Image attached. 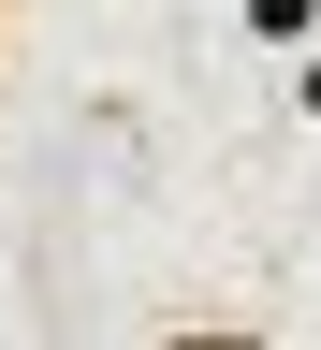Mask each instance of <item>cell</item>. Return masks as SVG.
<instances>
[{
	"instance_id": "cell-1",
	"label": "cell",
	"mask_w": 321,
	"mask_h": 350,
	"mask_svg": "<svg viewBox=\"0 0 321 350\" xmlns=\"http://www.w3.org/2000/svg\"><path fill=\"white\" fill-rule=\"evenodd\" d=\"M146 350H278V336H263V321H161Z\"/></svg>"
},
{
	"instance_id": "cell-2",
	"label": "cell",
	"mask_w": 321,
	"mask_h": 350,
	"mask_svg": "<svg viewBox=\"0 0 321 350\" xmlns=\"http://www.w3.org/2000/svg\"><path fill=\"white\" fill-rule=\"evenodd\" d=\"M248 44H321V0H248Z\"/></svg>"
},
{
	"instance_id": "cell-3",
	"label": "cell",
	"mask_w": 321,
	"mask_h": 350,
	"mask_svg": "<svg viewBox=\"0 0 321 350\" xmlns=\"http://www.w3.org/2000/svg\"><path fill=\"white\" fill-rule=\"evenodd\" d=\"M292 117H307V131H321V59H307V73H292Z\"/></svg>"
},
{
	"instance_id": "cell-4",
	"label": "cell",
	"mask_w": 321,
	"mask_h": 350,
	"mask_svg": "<svg viewBox=\"0 0 321 350\" xmlns=\"http://www.w3.org/2000/svg\"><path fill=\"white\" fill-rule=\"evenodd\" d=\"M0 59H15V15H0Z\"/></svg>"
}]
</instances>
